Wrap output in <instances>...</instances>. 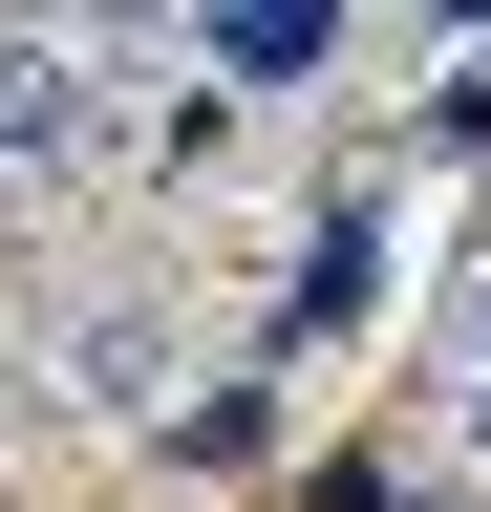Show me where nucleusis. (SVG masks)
Wrapping results in <instances>:
<instances>
[{"label":"nucleus","instance_id":"nucleus-1","mask_svg":"<svg viewBox=\"0 0 491 512\" xmlns=\"http://www.w3.org/2000/svg\"><path fill=\"white\" fill-rule=\"evenodd\" d=\"M107 150V64L65 43V22H0V214H22V192H65Z\"/></svg>","mask_w":491,"mask_h":512},{"label":"nucleus","instance_id":"nucleus-2","mask_svg":"<svg viewBox=\"0 0 491 512\" xmlns=\"http://www.w3.org/2000/svg\"><path fill=\"white\" fill-rule=\"evenodd\" d=\"M43 384H65V406H193V384H171V299H65V342H43Z\"/></svg>","mask_w":491,"mask_h":512},{"label":"nucleus","instance_id":"nucleus-3","mask_svg":"<svg viewBox=\"0 0 491 512\" xmlns=\"http://www.w3.org/2000/svg\"><path fill=\"white\" fill-rule=\"evenodd\" d=\"M214 64H235V86H321V64H342V0H214Z\"/></svg>","mask_w":491,"mask_h":512},{"label":"nucleus","instance_id":"nucleus-4","mask_svg":"<svg viewBox=\"0 0 491 512\" xmlns=\"http://www.w3.org/2000/svg\"><path fill=\"white\" fill-rule=\"evenodd\" d=\"M150 448H171V470H257V448H278V384H193Z\"/></svg>","mask_w":491,"mask_h":512},{"label":"nucleus","instance_id":"nucleus-5","mask_svg":"<svg viewBox=\"0 0 491 512\" xmlns=\"http://www.w3.org/2000/svg\"><path fill=\"white\" fill-rule=\"evenodd\" d=\"M235 150H257V86H171L150 107V171H235Z\"/></svg>","mask_w":491,"mask_h":512},{"label":"nucleus","instance_id":"nucleus-6","mask_svg":"<svg viewBox=\"0 0 491 512\" xmlns=\"http://www.w3.org/2000/svg\"><path fill=\"white\" fill-rule=\"evenodd\" d=\"M449 470L491 491V278H470V320H449Z\"/></svg>","mask_w":491,"mask_h":512},{"label":"nucleus","instance_id":"nucleus-7","mask_svg":"<svg viewBox=\"0 0 491 512\" xmlns=\"http://www.w3.org/2000/svg\"><path fill=\"white\" fill-rule=\"evenodd\" d=\"M171 22H214V0H65V43H86V64H129V43H171Z\"/></svg>","mask_w":491,"mask_h":512},{"label":"nucleus","instance_id":"nucleus-8","mask_svg":"<svg viewBox=\"0 0 491 512\" xmlns=\"http://www.w3.org/2000/svg\"><path fill=\"white\" fill-rule=\"evenodd\" d=\"M427 22H491V0H427Z\"/></svg>","mask_w":491,"mask_h":512}]
</instances>
